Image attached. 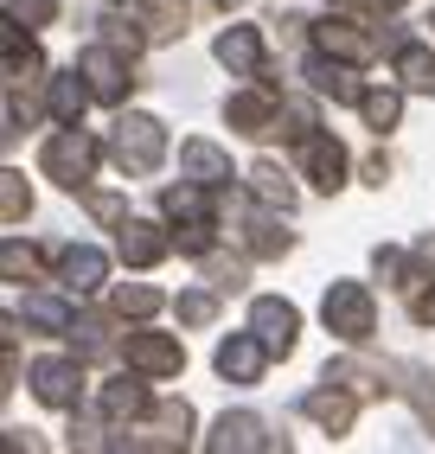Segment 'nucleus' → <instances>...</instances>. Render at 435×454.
Returning <instances> with one entry per match:
<instances>
[{"mask_svg": "<svg viewBox=\"0 0 435 454\" xmlns=\"http://www.w3.org/2000/svg\"><path fill=\"white\" fill-rule=\"evenodd\" d=\"M109 160L129 173V179L161 173V160H167V122H161V115H141V109L115 115V129H109Z\"/></svg>", "mask_w": 435, "mask_h": 454, "instance_id": "f257e3e1", "label": "nucleus"}, {"mask_svg": "<svg viewBox=\"0 0 435 454\" xmlns=\"http://www.w3.org/2000/svg\"><path fill=\"white\" fill-rule=\"evenodd\" d=\"M97 160H103V147L83 135V122H77V129H58V135L39 147V173L58 179L65 192H90V179H97Z\"/></svg>", "mask_w": 435, "mask_h": 454, "instance_id": "f03ea898", "label": "nucleus"}, {"mask_svg": "<svg viewBox=\"0 0 435 454\" xmlns=\"http://www.w3.org/2000/svg\"><path fill=\"white\" fill-rule=\"evenodd\" d=\"M320 320L333 340H346V346H371V333H378V301H371L365 282H333L327 301H320Z\"/></svg>", "mask_w": 435, "mask_h": 454, "instance_id": "7ed1b4c3", "label": "nucleus"}, {"mask_svg": "<svg viewBox=\"0 0 435 454\" xmlns=\"http://www.w3.org/2000/svg\"><path fill=\"white\" fill-rule=\"evenodd\" d=\"M193 442V403H154L141 422L115 435V448H186Z\"/></svg>", "mask_w": 435, "mask_h": 454, "instance_id": "20e7f679", "label": "nucleus"}, {"mask_svg": "<svg viewBox=\"0 0 435 454\" xmlns=\"http://www.w3.org/2000/svg\"><path fill=\"white\" fill-rule=\"evenodd\" d=\"M26 384H33V397L45 410H71L83 403V358H33L26 365Z\"/></svg>", "mask_w": 435, "mask_h": 454, "instance_id": "39448f33", "label": "nucleus"}, {"mask_svg": "<svg viewBox=\"0 0 435 454\" xmlns=\"http://www.w3.org/2000/svg\"><path fill=\"white\" fill-rule=\"evenodd\" d=\"M115 352H122V365L141 372V378H179L186 372V346L173 333H129Z\"/></svg>", "mask_w": 435, "mask_h": 454, "instance_id": "423d86ee", "label": "nucleus"}, {"mask_svg": "<svg viewBox=\"0 0 435 454\" xmlns=\"http://www.w3.org/2000/svg\"><path fill=\"white\" fill-rule=\"evenodd\" d=\"M129 65L135 58H122L109 39H97V45H83L77 51V71L90 77V90H97V103H122L135 90V77H129Z\"/></svg>", "mask_w": 435, "mask_h": 454, "instance_id": "0eeeda50", "label": "nucleus"}, {"mask_svg": "<svg viewBox=\"0 0 435 454\" xmlns=\"http://www.w3.org/2000/svg\"><path fill=\"white\" fill-rule=\"evenodd\" d=\"M225 122H231L237 135H250V141H269L275 129H282L275 83H257V90H237V97H225Z\"/></svg>", "mask_w": 435, "mask_h": 454, "instance_id": "6e6552de", "label": "nucleus"}, {"mask_svg": "<svg viewBox=\"0 0 435 454\" xmlns=\"http://www.w3.org/2000/svg\"><path fill=\"white\" fill-rule=\"evenodd\" d=\"M307 39H314V51L346 58V65H371V58H378V39H371L359 20H339V13L314 20V26H307Z\"/></svg>", "mask_w": 435, "mask_h": 454, "instance_id": "1a4fd4ad", "label": "nucleus"}, {"mask_svg": "<svg viewBox=\"0 0 435 454\" xmlns=\"http://www.w3.org/2000/svg\"><path fill=\"white\" fill-rule=\"evenodd\" d=\"M269 346H263V333L250 326V333H231L225 346L211 352V365H218V378L225 384H263V365H269Z\"/></svg>", "mask_w": 435, "mask_h": 454, "instance_id": "9d476101", "label": "nucleus"}, {"mask_svg": "<svg viewBox=\"0 0 435 454\" xmlns=\"http://www.w3.org/2000/svg\"><path fill=\"white\" fill-rule=\"evenodd\" d=\"M250 326L263 333V346H269L275 358H289L295 340H301V308H295V301H282V294H257V301H250Z\"/></svg>", "mask_w": 435, "mask_h": 454, "instance_id": "9b49d317", "label": "nucleus"}, {"mask_svg": "<svg viewBox=\"0 0 435 454\" xmlns=\"http://www.w3.org/2000/svg\"><path fill=\"white\" fill-rule=\"evenodd\" d=\"M359 403H365V397H352L346 384L320 378V390H307V397H301V416H307V422H320V429L339 442V435H352V416H359Z\"/></svg>", "mask_w": 435, "mask_h": 454, "instance_id": "f8f14e48", "label": "nucleus"}, {"mask_svg": "<svg viewBox=\"0 0 435 454\" xmlns=\"http://www.w3.org/2000/svg\"><path fill=\"white\" fill-rule=\"evenodd\" d=\"M154 410V397H147V384H141V372L135 378H109L103 390H97V416L109 422V435H122L129 422H141Z\"/></svg>", "mask_w": 435, "mask_h": 454, "instance_id": "ddd939ff", "label": "nucleus"}, {"mask_svg": "<svg viewBox=\"0 0 435 454\" xmlns=\"http://www.w3.org/2000/svg\"><path fill=\"white\" fill-rule=\"evenodd\" d=\"M346 167L352 160H346V147H339L333 135L314 129L301 141V173H307V186H314V192H339V186H346Z\"/></svg>", "mask_w": 435, "mask_h": 454, "instance_id": "4468645a", "label": "nucleus"}, {"mask_svg": "<svg viewBox=\"0 0 435 454\" xmlns=\"http://www.w3.org/2000/svg\"><path fill=\"white\" fill-rule=\"evenodd\" d=\"M109 282V256L103 250H90V244H65V250H58V288H65V294H97Z\"/></svg>", "mask_w": 435, "mask_h": 454, "instance_id": "2eb2a0df", "label": "nucleus"}, {"mask_svg": "<svg viewBox=\"0 0 435 454\" xmlns=\"http://www.w3.org/2000/svg\"><path fill=\"white\" fill-rule=\"evenodd\" d=\"M211 58H218L231 77H263V71H269L257 26H225V33H218V45H211Z\"/></svg>", "mask_w": 435, "mask_h": 454, "instance_id": "dca6fc26", "label": "nucleus"}, {"mask_svg": "<svg viewBox=\"0 0 435 454\" xmlns=\"http://www.w3.org/2000/svg\"><path fill=\"white\" fill-rule=\"evenodd\" d=\"M173 250V237L161 224H147V218H129V224H115V256L129 262V269H154V262H167Z\"/></svg>", "mask_w": 435, "mask_h": 454, "instance_id": "f3484780", "label": "nucleus"}, {"mask_svg": "<svg viewBox=\"0 0 435 454\" xmlns=\"http://www.w3.org/2000/svg\"><path fill=\"white\" fill-rule=\"evenodd\" d=\"M90 103H97V90H90V77H83L77 65H71L65 77H45V109H51L58 129H77Z\"/></svg>", "mask_w": 435, "mask_h": 454, "instance_id": "a211bd4d", "label": "nucleus"}, {"mask_svg": "<svg viewBox=\"0 0 435 454\" xmlns=\"http://www.w3.org/2000/svg\"><path fill=\"white\" fill-rule=\"evenodd\" d=\"M205 448H218V454H243V448H275V435L263 429V416H250V410H237V416H218L211 422V435H205Z\"/></svg>", "mask_w": 435, "mask_h": 454, "instance_id": "6ab92c4d", "label": "nucleus"}, {"mask_svg": "<svg viewBox=\"0 0 435 454\" xmlns=\"http://www.w3.org/2000/svg\"><path fill=\"white\" fill-rule=\"evenodd\" d=\"M179 167H186V179H199V186H211V192H225L231 186V154H225V147H218V141H186L179 147Z\"/></svg>", "mask_w": 435, "mask_h": 454, "instance_id": "aec40b11", "label": "nucleus"}, {"mask_svg": "<svg viewBox=\"0 0 435 454\" xmlns=\"http://www.w3.org/2000/svg\"><path fill=\"white\" fill-rule=\"evenodd\" d=\"M391 77H397L403 90H416V97H435V51H429L423 39H403V45L391 51Z\"/></svg>", "mask_w": 435, "mask_h": 454, "instance_id": "412c9836", "label": "nucleus"}, {"mask_svg": "<svg viewBox=\"0 0 435 454\" xmlns=\"http://www.w3.org/2000/svg\"><path fill=\"white\" fill-rule=\"evenodd\" d=\"M237 237H243V250L263 256V262H275V256H289V250H295V237L275 224L269 211H243V218H237Z\"/></svg>", "mask_w": 435, "mask_h": 454, "instance_id": "4be33fe9", "label": "nucleus"}, {"mask_svg": "<svg viewBox=\"0 0 435 454\" xmlns=\"http://www.w3.org/2000/svg\"><path fill=\"white\" fill-rule=\"evenodd\" d=\"M161 211H167L173 224H218L211 186H199V179H186V186H167V192H161Z\"/></svg>", "mask_w": 435, "mask_h": 454, "instance_id": "5701e85b", "label": "nucleus"}, {"mask_svg": "<svg viewBox=\"0 0 435 454\" xmlns=\"http://www.w3.org/2000/svg\"><path fill=\"white\" fill-rule=\"evenodd\" d=\"M33 26H20V20H7V33H0V45H7V83H33V77H45V58H39V45L26 39Z\"/></svg>", "mask_w": 435, "mask_h": 454, "instance_id": "b1692460", "label": "nucleus"}, {"mask_svg": "<svg viewBox=\"0 0 435 454\" xmlns=\"http://www.w3.org/2000/svg\"><path fill=\"white\" fill-rule=\"evenodd\" d=\"M359 115H365V129L391 135L403 122V83H371L365 97H359Z\"/></svg>", "mask_w": 435, "mask_h": 454, "instance_id": "393cba45", "label": "nucleus"}, {"mask_svg": "<svg viewBox=\"0 0 435 454\" xmlns=\"http://www.w3.org/2000/svg\"><path fill=\"white\" fill-rule=\"evenodd\" d=\"M307 83L320 90V97H333V103H359L365 90L346 77V58H327V51H314V65H307Z\"/></svg>", "mask_w": 435, "mask_h": 454, "instance_id": "a878e982", "label": "nucleus"}, {"mask_svg": "<svg viewBox=\"0 0 435 454\" xmlns=\"http://www.w3.org/2000/svg\"><path fill=\"white\" fill-rule=\"evenodd\" d=\"M135 20L147 26V39H179L193 7H186V0H135Z\"/></svg>", "mask_w": 435, "mask_h": 454, "instance_id": "bb28decb", "label": "nucleus"}, {"mask_svg": "<svg viewBox=\"0 0 435 454\" xmlns=\"http://www.w3.org/2000/svg\"><path fill=\"white\" fill-rule=\"evenodd\" d=\"M71 301H77V294H71ZM71 301H58V294H26V301H20V320L39 326V333H71V326H77Z\"/></svg>", "mask_w": 435, "mask_h": 454, "instance_id": "cd10ccee", "label": "nucleus"}, {"mask_svg": "<svg viewBox=\"0 0 435 454\" xmlns=\"http://www.w3.org/2000/svg\"><path fill=\"white\" fill-rule=\"evenodd\" d=\"M250 192H257L269 211H295V179L275 167V160H257V167H250Z\"/></svg>", "mask_w": 435, "mask_h": 454, "instance_id": "c85d7f7f", "label": "nucleus"}, {"mask_svg": "<svg viewBox=\"0 0 435 454\" xmlns=\"http://www.w3.org/2000/svg\"><path fill=\"white\" fill-rule=\"evenodd\" d=\"M391 378H403L397 390H403V397L416 403V422H423V429L435 435V378H429L423 365H391Z\"/></svg>", "mask_w": 435, "mask_h": 454, "instance_id": "c756f323", "label": "nucleus"}, {"mask_svg": "<svg viewBox=\"0 0 435 454\" xmlns=\"http://www.w3.org/2000/svg\"><path fill=\"white\" fill-rule=\"evenodd\" d=\"M327 378H333V384H346L352 397H365V403L391 390V384H384V372H371V365H352V358H327Z\"/></svg>", "mask_w": 435, "mask_h": 454, "instance_id": "7c9ffc66", "label": "nucleus"}, {"mask_svg": "<svg viewBox=\"0 0 435 454\" xmlns=\"http://www.w3.org/2000/svg\"><path fill=\"white\" fill-rule=\"evenodd\" d=\"M0 218H7V224H26V218H33V186H26L20 167L0 173Z\"/></svg>", "mask_w": 435, "mask_h": 454, "instance_id": "2f4dec72", "label": "nucleus"}, {"mask_svg": "<svg viewBox=\"0 0 435 454\" xmlns=\"http://www.w3.org/2000/svg\"><path fill=\"white\" fill-rule=\"evenodd\" d=\"M109 308H115L122 320H147V314H161V288H147V282H122V288L109 294Z\"/></svg>", "mask_w": 435, "mask_h": 454, "instance_id": "473e14b6", "label": "nucleus"}, {"mask_svg": "<svg viewBox=\"0 0 435 454\" xmlns=\"http://www.w3.org/2000/svg\"><path fill=\"white\" fill-rule=\"evenodd\" d=\"M97 26H103V39H109L122 58H141V51H147V26H141V20H122V13H109V20H97Z\"/></svg>", "mask_w": 435, "mask_h": 454, "instance_id": "72a5a7b5", "label": "nucleus"}, {"mask_svg": "<svg viewBox=\"0 0 435 454\" xmlns=\"http://www.w3.org/2000/svg\"><path fill=\"white\" fill-rule=\"evenodd\" d=\"M173 314H179V326H211L218 320V288H186L173 301Z\"/></svg>", "mask_w": 435, "mask_h": 454, "instance_id": "f704fd0d", "label": "nucleus"}, {"mask_svg": "<svg viewBox=\"0 0 435 454\" xmlns=\"http://www.w3.org/2000/svg\"><path fill=\"white\" fill-rule=\"evenodd\" d=\"M0 269H7V282H39V250L7 237V250H0Z\"/></svg>", "mask_w": 435, "mask_h": 454, "instance_id": "c9c22d12", "label": "nucleus"}, {"mask_svg": "<svg viewBox=\"0 0 435 454\" xmlns=\"http://www.w3.org/2000/svg\"><path fill=\"white\" fill-rule=\"evenodd\" d=\"M371 269H378V282H384V288H410V256H403V250L378 244V250H371Z\"/></svg>", "mask_w": 435, "mask_h": 454, "instance_id": "e433bc0d", "label": "nucleus"}, {"mask_svg": "<svg viewBox=\"0 0 435 454\" xmlns=\"http://www.w3.org/2000/svg\"><path fill=\"white\" fill-rule=\"evenodd\" d=\"M320 129V115H314V103H282V129H275V135H289L295 147L307 141V135H314Z\"/></svg>", "mask_w": 435, "mask_h": 454, "instance_id": "4c0bfd02", "label": "nucleus"}, {"mask_svg": "<svg viewBox=\"0 0 435 454\" xmlns=\"http://www.w3.org/2000/svg\"><path fill=\"white\" fill-rule=\"evenodd\" d=\"M199 262H205V282H211L218 294H237V288H243V262H237V256H199Z\"/></svg>", "mask_w": 435, "mask_h": 454, "instance_id": "58836bf2", "label": "nucleus"}, {"mask_svg": "<svg viewBox=\"0 0 435 454\" xmlns=\"http://www.w3.org/2000/svg\"><path fill=\"white\" fill-rule=\"evenodd\" d=\"M211 244H218V224H179L173 231V250L179 256H211Z\"/></svg>", "mask_w": 435, "mask_h": 454, "instance_id": "ea45409f", "label": "nucleus"}, {"mask_svg": "<svg viewBox=\"0 0 435 454\" xmlns=\"http://www.w3.org/2000/svg\"><path fill=\"white\" fill-rule=\"evenodd\" d=\"M83 205H90V218H97V224H129V205H122L115 192H83Z\"/></svg>", "mask_w": 435, "mask_h": 454, "instance_id": "a19ab883", "label": "nucleus"}, {"mask_svg": "<svg viewBox=\"0 0 435 454\" xmlns=\"http://www.w3.org/2000/svg\"><path fill=\"white\" fill-rule=\"evenodd\" d=\"M7 20H20V26H51V20H58V0H7Z\"/></svg>", "mask_w": 435, "mask_h": 454, "instance_id": "79ce46f5", "label": "nucleus"}, {"mask_svg": "<svg viewBox=\"0 0 435 454\" xmlns=\"http://www.w3.org/2000/svg\"><path fill=\"white\" fill-rule=\"evenodd\" d=\"M26 122H33V109H20V83H7V129H0V135L20 141V135H26Z\"/></svg>", "mask_w": 435, "mask_h": 454, "instance_id": "37998d69", "label": "nucleus"}, {"mask_svg": "<svg viewBox=\"0 0 435 454\" xmlns=\"http://www.w3.org/2000/svg\"><path fill=\"white\" fill-rule=\"evenodd\" d=\"M410 320H416V326H435V282H429L423 294H410Z\"/></svg>", "mask_w": 435, "mask_h": 454, "instance_id": "c03bdc74", "label": "nucleus"}, {"mask_svg": "<svg viewBox=\"0 0 435 454\" xmlns=\"http://www.w3.org/2000/svg\"><path fill=\"white\" fill-rule=\"evenodd\" d=\"M384 179H391V154H371V160H365V186L384 192Z\"/></svg>", "mask_w": 435, "mask_h": 454, "instance_id": "a18cd8bd", "label": "nucleus"}, {"mask_svg": "<svg viewBox=\"0 0 435 454\" xmlns=\"http://www.w3.org/2000/svg\"><path fill=\"white\" fill-rule=\"evenodd\" d=\"M416 262H423V269H435V237H423V244H416Z\"/></svg>", "mask_w": 435, "mask_h": 454, "instance_id": "49530a36", "label": "nucleus"}, {"mask_svg": "<svg viewBox=\"0 0 435 454\" xmlns=\"http://www.w3.org/2000/svg\"><path fill=\"white\" fill-rule=\"evenodd\" d=\"M333 7H352V13H378V0H333Z\"/></svg>", "mask_w": 435, "mask_h": 454, "instance_id": "de8ad7c7", "label": "nucleus"}, {"mask_svg": "<svg viewBox=\"0 0 435 454\" xmlns=\"http://www.w3.org/2000/svg\"><path fill=\"white\" fill-rule=\"evenodd\" d=\"M211 7H218V13H237V7H243V0H211Z\"/></svg>", "mask_w": 435, "mask_h": 454, "instance_id": "09e8293b", "label": "nucleus"}, {"mask_svg": "<svg viewBox=\"0 0 435 454\" xmlns=\"http://www.w3.org/2000/svg\"><path fill=\"white\" fill-rule=\"evenodd\" d=\"M397 7H403V0H378V13H397Z\"/></svg>", "mask_w": 435, "mask_h": 454, "instance_id": "8fccbe9b", "label": "nucleus"}, {"mask_svg": "<svg viewBox=\"0 0 435 454\" xmlns=\"http://www.w3.org/2000/svg\"><path fill=\"white\" fill-rule=\"evenodd\" d=\"M429 26H435V20H429Z\"/></svg>", "mask_w": 435, "mask_h": 454, "instance_id": "3c124183", "label": "nucleus"}]
</instances>
